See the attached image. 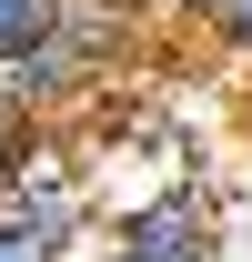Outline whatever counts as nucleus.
Returning <instances> with one entry per match:
<instances>
[{"mask_svg":"<svg viewBox=\"0 0 252 262\" xmlns=\"http://www.w3.org/2000/svg\"><path fill=\"white\" fill-rule=\"evenodd\" d=\"M121 51H131V0H61V31L40 40L31 61H10L0 91L20 101V111H51V101H71L81 81H101Z\"/></svg>","mask_w":252,"mask_h":262,"instance_id":"f257e3e1","label":"nucleus"},{"mask_svg":"<svg viewBox=\"0 0 252 262\" xmlns=\"http://www.w3.org/2000/svg\"><path fill=\"white\" fill-rule=\"evenodd\" d=\"M111 242H131L152 262H212V212H202V192H152V202L121 212Z\"/></svg>","mask_w":252,"mask_h":262,"instance_id":"f03ea898","label":"nucleus"},{"mask_svg":"<svg viewBox=\"0 0 252 262\" xmlns=\"http://www.w3.org/2000/svg\"><path fill=\"white\" fill-rule=\"evenodd\" d=\"M51 31H61V0H0V71H10V61H31Z\"/></svg>","mask_w":252,"mask_h":262,"instance_id":"7ed1b4c3","label":"nucleus"},{"mask_svg":"<svg viewBox=\"0 0 252 262\" xmlns=\"http://www.w3.org/2000/svg\"><path fill=\"white\" fill-rule=\"evenodd\" d=\"M20 171H31V111H20V101L0 91V192H10Z\"/></svg>","mask_w":252,"mask_h":262,"instance_id":"20e7f679","label":"nucleus"},{"mask_svg":"<svg viewBox=\"0 0 252 262\" xmlns=\"http://www.w3.org/2000/svg\"><path fill=\"white\" fill-rule=\"evenodd\" d=\"M71 242H51V232H31V222H10L0 212V262H61Z\"/></svg>","mask_w":252,"mask_h":262,"instance_id":"39448f33","label":"nucleus"},{"mask_svg":"<svg viewBox=\"0 0 252 262\" xmlns=\"http://www.w3.org/2000/svg\"><path fill=\"white\" fill-rule=\"evenodd\" d=\"M212 20H222V40H232V51H242V61H252V0H222Z\"/></svg>","mask_w":252,"mask_h":262,"instance_id":"423d86ee","label":"nucleus"},{"mask_svg":"<svg viewBox=\"0 0 252 262\" xmlns=\"http://www.w3.org/2000/svg\"><path fill=\"white\" fill-rule=\"evenodd\" d=\"M172 10H192V20H212V10H222V0H172Z\"/></svg>","mask_w":252,"mask_h":262,"instance_id":"0eeeda50","label":"nucleus"},{"mask_svg":"<svg viewBox=\"0 0 252 262\" xmlns=\"http://www.w3.org/2000/svg\"><path fill=\"white\" fill-rule=\"evenodd\" d=\"M101 262H152V252H131V242H111V252H101Z\"/></svg>","mask_w":252,"mask_h":262,"instance_id":"6e6552de","label":"nucleus"},{"mask_svg":"<svg viewBox=\"0 0 252 262\" xmlns=\"http://www.w3.org/2000/svg\"><path fill=\"white\" fill-rule=\"evenodd\" d=\"M131 10H152V0H131Z\"/></svg>","mask_w":252,"mask_h":262,"instance_id":"1a4fd4ad","label":"nucleus"}]
</instances>
